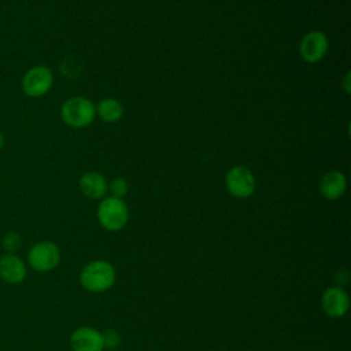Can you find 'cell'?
Returning a JSON list of instances; mask_svg holds the SVG:
<instances>
[{
	"label": "cell",
	"instance_id": "obj_17",
	"mask_svg": "<svg viewBox=\"0 0 351 351\" xmlns=\"http://www.w3.org/2000/svg\"><path fill=\"white\" fill-rule=\"evenodd\" d=\"M4 144H5V136H4V133H3V132H0V151L3 149Z\"/></svg>",
	"mask_w": 351,
	"mask_h": 351
},
{
	"label": "cell",
	"instance_id": "obj_2",
	"mask_svg": "<svg viewBox=\"0 0 351 351\" xmlns=\"http://www.w3.org/2000/svg\"><path fill=\"white\" fill-rule=\"evenodd\" d=\"M96 117V106L92 100L84 96H74L63 101L60 107L62 121L75 129L86 128Z\"/></svg>",
	"mask_w": 351,
	"mask_h": 351
},
{
	"label": "cell",
	"instance_id": "obj_13",
	"mask_svg": "<svg viewBox=\"0 0 351 351\" xmlns=\"http://www.w3.org/2000/svg\"><path fill=\"white\" fill-rule=\"evenodd\" d=\"M96 115L107 123H114L122 118L123 107L119 100L114 97H104L96 106Z\"/></svg>",
	"mask_w": 351,
	"mask_h": 351
},
{
	"label": "cell",
	"instance_id": "obj_1",
	"mask_svg": "<svg viewBox=\"0 0 351 351\" xmlns=\"http://www.w3.org/2000/svg\"><path fill=\"white\" fill-rule=\"evenodd\" d=\"M115 269L104 259H95L88 262L81 273L80 282L84 289L89 292H106L115 282Z\"/></svg>",
	"mask_w": 351,
	"mask_h": 351
},
{
	"label": "cell",
	"instance_id": "obj_7",
	"mask_svg": "<svg viewBox=\"0 0 351 351\" xmlns=\"http://www.w3.org/2000/svg\"><path fill=\"white\" fill-rule=\"evenodd\" d=\"M329 48L328 37L324 32L319 30H311L306 33L299 44V53L300 58L306 63H318L321 62Z\"/></svg>",
	"mask_w": 351,
	"mask_h": 351
},
{
	"label": "cell",
	"instance_id": "obj_9",
	"mask_svg": "<svg viewBox=\"0 0 351 351\" xmlns=\"http://www.w3.org/2000/svg\"><path fill=\"white\" fill-rule=\"evenodd\" d=\"M70 346L73 351H103V333L93 326H80L70 336Z\"/></svg>",
	"mask_w": 351,
	"mask_h": 351
},
{
	"label": "cell",
	"instance_id": "obj_10",
	"mask_svg": "<svg viewBox=\"0 0 351 351\" xmlns=\"http://www.w3.org/2000/svg\"><path fill=\"white\" fill-rule=\"evenodd\" d=\"M0 277L8 284H19L26 277V265L15 254L0 256Z\"/></svg>",
	"mask_w": 351,
	"mask_h": 351
},
{
	"label": "cell",
	"instance_id": "obj_8",
	"mask_svg": "<svg viewBox=\"0 0 351 351\" xmlns=\"http://www.w3.org/2000/svg\"><path fill=\"white\" fill-rule=\"evenodd\" d=\"M321 308L329 318H341L350 308L348 293L341 287H328L321 295Z\"/></svg>",
	"mask_w": 351,
	"mask_h": 351
},
{
	"label": "cell",
	"instance_id": "obj_3",
	"mask_svg": "<svg viewBox=\"0 0 351 351\" xmlns=\"http://www.w3.org/2000/svg\"><path fill=\"white\" fill-rule=\"evenodd\" d=\"M97 219L106 230L118 232L123 229L129 221V208L123 199L114 196L104 197L97 207Z\"/></svg>",
	"mask_w": 351,
	"mask_h": 351
},
{
	"label": "cell",
	"instance_id": "obj_5",
	"mask_svg": "<svg viewBox=\"0 0 351 351\" xmlns=\"http://www.w3.org/2000/svg\"><path fill=\"white\" fill-rule=\"evenodd\" d=\"M225 186L229 195L233 197L247 199L255 192V176L245 166H233L225 174Z\"/></svg>",
	"mask_w": 351,
	"mask_h": 351
},
{
	"label": "cell",
	"instance_id": "obj_12",
	"mask_svg": "<svg viewBox=\"0 0 351 351\" xmlns=\"http://www.w3.org/2000/svg\"><path fill=\"white\" fill-rule=\"evenodd\" d=\"M78 185L82 195L89 199H101L108 192L107 180L97 171L84 173L78 181Z\"/></svg>",
	"mask_w": 351,
	"mask_h": 351
},
{
	"label": "cell",
	"instance_id": "obj_15",
	"mask_svg": "<svg viewBox=\"0 0 351 351\" xmlns=\"http://www.w3.org/2000/svg\"><path fill=\"white\" fill-rule=\"evenodd\" d=\"M22 244V239L16 232H8L3 237V248L8 251V254H14Z\"/></svg>",
	"mask_w": 351,
	"mask_h": 351
},
{
	"label": "cell",
	"instance_id": "obj_16",
	"mask_svg": "<svg viewBox=\"0 0 351 351\" xmlns=\"http://www.w3.org/2000/svg\"><path fill=\"white\" fill-rule=\"evenodd\" d=\"M103 333V339H104V347H110V348H115L119 343H121V337L119 333L114 329H107Z\"/></svg>",
	"mask_w": 351,
	"mask_h": 351
},
{
	"label": "cell",
	"instance_id": "obj_14",
	"mask_svg": "<svg viewBox=\"0 0 351 351\" xmlns=\"http://www.w3.org/2000/svg\"><path fill=\"white\" fill-rule=\"evenodd\" d=\"M108 191L111 192V196L123 199V196H126V193L129 191V184L123 177H117L110 182Z\"/></svg>",
	"mask_w": 351,
	"mask_h": 351
},
{
	"label": "cell",
	"instance_id": "obj_6",
	"mask_svg": "<svg viewBox=\"0 0 351 351\" xmlns=\"http://www.w3.org/2000/svg\"><path fill=\"white\" fill-rule=\"evenodd\" d=\"M27 262L37 271H49L60 262L59 247L52 241H38L30 248Z\"/></svg>",
	"mask_w": 351,
	"mask_h": 351
},
{
	"label": "cell",
	"instance_id": "obj_4",
	"mask_svg": "<svg viewBox=\"0 0 351 351\" xmlns=\"http://www.w3.org/2000/svg\"><path fill=\"white\" fill-rule=\"evenodd\" d=\"M53 85V73L44 64H37L25 71L21 86L26 96L41 97L47 95Z\"/></svg>",
	"mask_w": 351,
	"mask_h": 351
},
{
	"label": "cell",
	"instance_id": "obj_11",
	"mask_svg": "<svg viewBox=\"0 0 351 351\" xmlns=\"http://www.w3.org/2000/svg\"><path fill=\"white\" fill-rule=\"evenodd\" d=\"M347 188L346 176L339 170H330L325 173L319 181V191L328 200H336L341 197Z\"/></svg>",
	"mask_w": 351,
	"mask_h": 351
}]
</instances>
